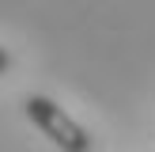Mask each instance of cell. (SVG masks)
<instances>
[{
  "mask_svg": "<svg viewBox=\"0 0 155 152\" xmlns=\"http://www.w3.org/2000/svg\"><path fill=\"white\" fill-rule=\"evenodd\" d=\"M23 110H27V118L38 126V133L49 137L61 152H91V137H87V129H83L76 118H68V114L61 110L53 99H45V95H30L27 103H23Z\"/></svg>",
  "mask_w": 155,
  "mask_h": 152,
  "instance_id": "6da1fadb",
  "label": "cell"
},
{
  "mask_svg": "<svg viewBox=\"0 0 155 152\" xmlns=\"http://www.w3.org/2000/svg\"><path fill=\"white\" fill-rule=\"evenodd\" d=\"M8 68H12V57H8V50H0V76H4Z\"/></svg>",
  "mask_w": 155,
  "mask_h": 152,
  "instance_id": "7a4b0ae2",
  "label": "cell"
}]
</instances>
